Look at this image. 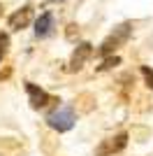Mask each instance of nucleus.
<instances>
[{
    "label": "nucleus",
    "instance_id": "f03ea898",
    "mask_svg": "<svg viewBox=\"0 0 153 156\" xmlns=\"http://www.w3.org/2000/svg\"><path fill=\"white\" fill-rule=\"evenodd\" d=\"M130 30H132V28H130V23H123V26H118V28H116V33H114V35H109V37L104 40V42H102L100 51H102V54H109L111 49H116V47L121 44V42H125V40H127Z\"/></svg>",
    "mask_w": 153,
    "mask_h": 156
},
{
    "label": "nucleus",
    "instance_id": "6e6552de",
    "mask_svg": "<svg viewBox=\"0 0 153 156\" xmlns=\"http://www.w3.org/2000/svg\"><path fill=\"white\" fill-rule=\"evenodd\" d=\"M141 75L146 77V84L153 89V68H148V65H141Z\"/></svg>",
    "mask_w": 153,
    "mask_h": 156
},
{
    "label": "nucleus",
    "instance_id": "0eeeda50",
    "mask_svg": "<svg viewBox=\"0 0 153 156\" xmlns=\"http://www.w3.org/2000/svg\"><path fill=\"white\" fill-rule=\"evenodd\" d=\"M28 19H30V7H23V9H19V12H14L12 16H9V26L12 28H23L25 23H28Z\"/></svg>",
    "mask_w": 153,
    "mask_h": 156
},
{
    "label": "nucleus",
    "instance_id": "f257e3e1",
    "mask_svg": "<svg viewBox=\"0 0 153 156\" xmlns=\"http://www.w3.org/2000/svg\"><path fill=\"white\" fill-rule=\"evenodd\" d=\"M74 121H76V117H74V110H72V107H60V110L51 112L49 117H46V124L53 130H58V133L70 130L72 126H74Z\"/></svg>",
    "mask_w": 153,
    "mask_h": 156
},
{
    "label": "nucleus",
    "instance_id": "423d86ee",
    "mask_svg": "<svg viewBox=\"0 0 153 156\" xmlns=\"http://www.w3.org/2000/svg\"><path fill=\"white\" fill-rule=\"evenodd\" d=\"M90 44L88 42H83V44H79L76 47V51H74V56H72V63H70V70H79V68H83V63H86V58L90 56Z\"/></svg>",
    "mask_w": 153,
    "mask_h": 156
},
{
    "label": "nucleus",
    "instance_id": "7ed1b4c3",
    "mask_svg": "<svg viewBox=\"0 0 153 156\" xmlns=\"http://www.w3.org/2000/svg\"><path fill=\"white\" fill-rule=\"evenodd\" d=\"M125 142H127V133H118L116 137H111L107 144H102L100 149H97V156H107L111 151H121L125 147Z\"/></svg>",
    "mask_w": 153,
    "mask_h": 156
},
{
    "label": "nucleus",
    "instance_id": "1a4fd4ad",
    "mask_svg": "<svg viewBox=\"0 0 153 156\" xmlns=\"http://www.w3.org/2000/svg\"><path fill=\"white\" fill-rule=\"evenodd\" d=\"M116 63H118V58H116V56H114V58L104 61V65H102V68H111V65H116Z\"/></svg>",
    "mask_w": 153,
    "mask_h": 156
},
{
    "label": "nucleus",
    "instance_id": "20e7f679",
    "mask_svg": "<svg viewBox=\"0 0 153 156\" xmlns=\"http://www.w3.org/2000/svg\"><path fill=\"white\" fill-rule=\"evenodd\" d=\"M51 30H53V14L51 12L39 14V19L35 21V35L37 37H46V35H51Z\"/></svg>",
    "mask_w": 153,
    "mask_h": 156
},
{
    "label": "nucleus",
    "instance_id": "9d476101",
    "mask_svg": "<svg viewBox=\"0 0 153 156\" xmlns=\"http://www.w3.org/2000/svg\"><path fill=\"white\" fill-rule=\"evenodd\" d=\"M53 2H63V0H53Z\"/></svg>",
    "mask_w": 153,
    "mask_h": 156
},
{
    "label": "nucleus",
    "instance_id": "39448f33",
    "mask_svg": "<svg viewBox=\"0 0 153 156\" xmlns=\"http://www.w3.org/2000/svg\"><path fill=\"white\" fill-rule=\"evenodd\" d=\"M25 91H28V96H30V105L35 107V110H39V107H44L46 103H49V96H46V91H42V89H37L35 84H25Z\"/></svg>",
    "mask_w": 153,
    "mask_h": 156
}]
</instances>
